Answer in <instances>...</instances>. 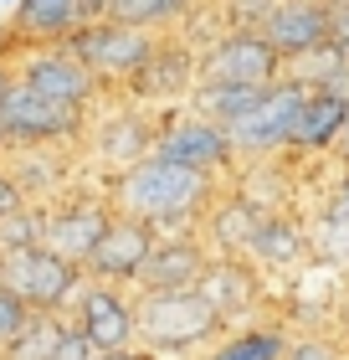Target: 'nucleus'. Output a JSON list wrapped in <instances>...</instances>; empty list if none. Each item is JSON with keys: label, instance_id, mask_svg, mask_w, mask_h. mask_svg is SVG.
Masks as SVG:
<instances>
[{"label": "nucleus", "instance_id": "nucleus-18", "mask_svg": "<svg viewBox=\"0 0 349 360\" xmlns=\"http://www.w3.org/2000/svg\"><path fill=\"white\" fill-rule=\"evenodd\" d=\"M211 248L201 232H159L154 252L139 273V288H195L211 268Z\"/></svg>", "mask_w": 349, "mask_h": 360}, {"label": "nucleus", "instance_id": "nucleus-33", "mask_svg": "<svg viewBox=\"0 0 349 360\" xmlns=\"http://www.w3.org/2000/svg\"><path fill=\"white\" fill-rule=\"evenodd\" d=\"M93 360H159V355H149L144 345H129V350H93Z\"/></svg>", "mask_w": 349, "mask_h": 360}, {"label": "nucleus", "instance_id": "nucleus-23", "mask_svg": "<svg viewBox=\"0 0 349 360\" xmlns=\"http://www.w3.org/2000/svg\"><path fill=\"white\" fill-rule=\"evenodd\" d=\"M288 350V330L282 324H242V330H226V340H216L211 350H201L195 360H282Z\"/></svg>", "mask_w": 349, "mask_h": 360}, {"label": "nucleus", "instance_id": "nucleus-17", "mask_svg": "<svg viewBox=\"0 0 349 360\" xmlns=\"http://www.w3.org/2000/svg\"><path fill=\"white\" fill-rule=\"evenodd\" d=\"M257 31L277 46L282 62H293L329 41V0H272Z\"/></svg>", "mask_w": 349, "mask_h": 360}, {"label": "nucleus", "instance_id": "nucleus-12", "mask_svg": "<svg viewBox=\"0 0 349 360\" xmlns=\"http://www.w3.org/2000/svg\"><path fill=\"white\" fill-rule=\"evenodd\" d=\"M159 232L139 217H124V211H113L108 232L98 237V248L88 252V263L82 273L98 278V283H113V288H139V273L149 263V252H154Z\"/></svg>", "mask_w": 349, "mask_h": 360}, {"label": "nucleus", "instance_id": "nucleus-7", "mask_svg": "<svg viewBox=\"0 0 349 360\" xmlns=\"http://www.w3.org/2000/svg\"><path fill=\"white\" fill-rule=\"evenodd\" d=\"M67 46L82 57V68L98 77V88H103V93H129V88H134V77L144 72V62L154 57L159 37L103 15V21H88Z\"/></svg>", "mask_w": 349, "mask_h": 360}, {"label": "nucleus", "instance_id": "nucleus-39", "mask_svg": "<svg viewBox=\"0 0 349 360\" xmlns=\"http://www.w3.org/2000/svg\"><path fill=\"white\" fill-rule=\"evenodd\" d=\"M344 360H349V355H344Z\"/></svg>", "mask_w": 349, "mask_h": 360}, {"label": "nucleus", "instance_id": "nucleus-19", "mask_svg": "<svg viewBox=\"0 0 349 360\" xmlns=\"http://www.w3.org/2000/svg\"><path fill=\"white\" fill-rule=\"evenodd\" d=\"M313 252V237H308V221L288 217V211H268L257 221L252 242H246V263L257 273H288V268H303Z\"/></svg>", "mask_w": 349, "mask_h": 360}, {"label": "nucleus", "instance_id": "nucleus-26", "mask_svg": "<svg viewBox=\"0 0 349 360\" xmlns=\"http://www.w3.org/2000/svg\"><path fill=\"white\" fill-rule=\"evenodd\" d=\"M62 330H67V314H31V324L15 335V345L0 360H52Z\"/></svg>", "mask_w": 349, "mask_h": 360}, {"label": "nucleus", "instance_id": "nucleus-10", "mask_svg": "<svg viewBox=\"0 0 349 360\" xmlns=\"http://www.w3.org/2000/svg\"><path fill=\"white\" fill-rule=\"evenodd\" d=\"M113 221V201L103 191H72L41 201V248H52L72 263H88V252L98 248V237Z\"/></svg>", "mask_w": 349, "mask_h": 360}, {"label": "nucleus", "instance_id": "nucleus-6", "mask_svg": "<svg viewBox=\"0 0 349 360\" xmlns=\"http://www.w3.org/2000/svg\"><path fill=\"white\" fill-rule=\"evenodd\" d=\"M303 103H308V88L293 83V77H277L257 93V103L242 113V119L226 124L231 144H237V160H272V155H288L293 150V134H298V119H303Z\"/></svg>", "mask_w": 349, "mask_h": 360}, {"label": "nucleus", "instance_id": "nucleus-22", "mask_svg": "<svg viewBox=\"0 0 349 360\" xmlns=\"http://www.w3.org/2000/svg\"><path fill=\"white\" fill-rule=\"evenodd\" d=\"M195 11H201V0H108V21H124V26L154 31V37L185 31Z\"/></svg>", "mask_w": 349, "mask_h": 360}, {"label": "nucleus", "instance_id": "nucleus-16", "mask_svg": "<svg viewBox=\"0 0 349 360\" xmlns=\"http://www.w3.org/2000/svg\"><path fill=\"white\" fill-rule=\"evenodd\" d=\"M195 288L206 293V304L216 309V319H221L226 330L252 324L257 309H262V273L246 263V257H211V268Z\"/></svg>", "mask_w": 349, "mask_h": 360}, {"label": "nucleus", "instance_id": "nucleus-30", "mask_svg": "<svg viewBox=\"0 0 349 360\" xmlns=\"http://www.w3.org/2000/svg\"><path fill=\"white\" fill-rule=\"evenodd\" d=\"M52 360H93V345L67 324V330H62V340H57V355H52Z\"/></svg>", "mask_w": 349, "mask_h": 360}, {"label": "nucleus", "instance_id": "nucleus-31", "mask_svg": "<svg viewBox=\"0 0 349 360\" xmlns=\"http://www.w3.org/2000/svg\"><path fill=\"white\" fill-rule=\"evenodd\" d=\"M15 206H26V191L15 186V175H11L6 165H0V217H11Z\"/></svg>", "mask_w": 349, "mask_h": 360}, {"label": "nucleus", "instance_id": "nucleus-3", "mask_svg": "<svg viewBox=\"0 0 349 360\" xmlns=\"http://www.w3.org/2000/svg\"><path fill=\"white\" fill-rule=\"evenodd\" d=\"M93 124V108H72V103H57L37 88H26L15 77V88L6 93L0 103V134H6V155L11 150H67L88 134Z\"/></svg>", "mask_w": 349, "mask_h": 360}, {"label": "nucleus", "instance_id": "nucleus-37", "mask_svg": "<svg viewBox=\"0 0 349 360\" xmlns=\"http://www.w3.org/2000/svg\"><path fill=\"white\" fill-rule=\"evenodd\" d=\"M329 6H349V0H329Z\"/></svg>", "mask_w": 349, "mask_h": 360}, {"label": "nucleus", "instance_id": "nucleus-20", "mask_svg": "<svg viewBox=\"0 0 349 360\" xmlns=\"http://www.w3.org/2000/svg\"><path fill=\"white\" fill-rule=\"evenodd\" d=\"M262 217H268V206H257L246 191H221L216 206L206 211V221H201V237L216 257H242Z\"/></svg>", "mask_w": 349, "mask_h": 360}, {"label": "nucleus", "instance_id": "nucleus-29", "mask_svg": "<svg viewBox=\"0 0 349 360\" xmlns=\"http://www.w3.org/2000/svg\"><path fill=\"white\" fill-rule=\"evenodd\" d=\"M26 324H31V309H26L21 299H15V293H11L6 283H0V355H6V350L15 345V335H21Z\"/></svg>", "mask_w": 349, "mask_h": 360}, {"label": "nucleus", "instance_id": "nucleus-28", "mask_svg": "<svg viewBox=\"0 0 349 360\" xmlns=\"http://www.w3.org/2000/svg\"><path fill=\"white\" fill-rule=\"evenodd\" d=\"M349 345H339L334 335H288L282 360H344Z\"/></svg>", "mask_w": 349, "mask_h": 360}, {"label": "nucleus", "instance_id": "nucleus-25", "mask_svg": "<svg viewBox=\"0 0 349 360\" xmlns=\"http://www.w3.org/2000/svg\"><path fill=\"white\" fill-rule=\"evenodd\" d=\"M282 77H293V83H303V88H344L349 93V57L334 41H324V46H313V52L293 57L288 68H282Z\"/></svg>", "mask_w": 349, "mask_h": 360}, {"label": "nucleus", "instance_id": "nucleus-2", "mask_svg": "<svg viewBox=\"0 0 349 360\" xmlns=\"http://www.w3.org/2000/svg\"><path fill=\"white\" fill-rule=\"evenodd\" d=\"M134 319L139 345L159 360H185L195 350H211L216 335H226L201 288H134Z\"/></svg>", "mask_w": 349, "mask_h": 360}, {"label": "nucleus", "instance_id": "nucleus-32", "mask_svg": "<svg viewBox=\"0 0 349 360\" xmlns=\"http://www.w3.org/2000/svg\"><path fill=\"white\" fill-rule=\"evenodd\" d=\"M329 41L349 57V6H329Z\"/></svg>", "mask_w": 349, "mask_h": 360}, {"label": "nucleus", "instance_id": "nucleus-34", "mask_svg": "<svg viewBox=\"0 0 349 360\" xmlns=\"http://www.w3.org/2000/svg\"><path fill=\"white\" fill-rule=\"evenodd\" d=\"M15 88V62L11 57H0V103H6V93Z\"/></svg>", "mask_w": 349, "mask_h": 360}, {"label": "nucleus", "instance_id": "nucleus-8", "mask_svg": "<svg viewBox=\"0 0 349 360\" xmlns=\"http://www.w3.org/2000/svg\"><path fill=\"white\" fill-rule=\"evenodd\" d=\"M108 0H21L0 26V57H21L31 46H67L88 21H103Z\"/></svg>", "mask_w": 349, "mask_h": 360}, {"label": "nucleus", "instance_id": "nucleus-15", "mask_svg": "<svg viewBox=\"0 0 349 360\" xmlns=\"http://www.w3.org/2000/svg\"><path fill=\"white\" fill-rule=\"evenodd\" d=\"M154 124L159 119L144 103H134V98H124L108 119H93L88 124V134H82V139L93 144V160L103 165V180L119 175V170H129L144 155H154Z\"/></svg>", "mask_w": 349, "mask_h": 360}, {"label": "nucleus", "instance_id": "nucleus-4", "mask_svg": "<svg viewBox=\"0 0 349 360\" xmlns=\"http://www.w3.org/2000/svg\"><path fill=\"white\" fill-rule=\"evenodd\" d=\"M288 62L277 57V46L262 37L257 26H221L211 41H201L195 57V83L211 88H268L282 77Z\"/></svg>", "mask_w": 349, "mask_h": 360}, {"label": "nucleus", "instance_id": "nucleus-36", "mask_svg": "<svg viewBox=\"0 0 349 360\" xmlns=\"http://www.w3.org/2000/svg\"><path fill=\"white\" fill-rule=\"evenodd\" d=\"M0 6H21V0H0Z\"/></svg>", "mask_w": 349, "mask_h": 360}, {"label": "nucleus", "instance_id": "nucleus-9", "mask_svg": "<svg viewBox=\"0 0 349 360\" xmlns=\"http://www.w3.org/2000/svg\"><path fill=\"white\" fill-rule=\"evenodd\" d=\"M154 155L175 160V165H185V170L216 175V180H226L237 170V144H231V134L216 119L195 113V108H170L154 124Z\"/></svg>", "mask_w": 349, "mask_h": 360}, {"label": "nucleus", "instance_id": "nucleus-11", "mask_svg": "<svg viewBox=\"0 0 349 360\" xmlns=\"http://www.w3.org/2000/svg\"><path fill=\"white\" fill-rule=\"evenodd\" d=\"M67 324L88 340L93 350H129L139 345V319H134V299L129 288H113V283H88L77 288V299L67 309Z\"/></svg>", "mask_w": 349, "mask_h": 360}, {"label": "nucleus", "instance_id": "nucleus-38", "mask_svg": "<svg viewBox=\"0 0 349 360\" xmlns=\"http://www.w3.org/2000/svg\"><path fill=\"white\" fill-rule=\"evenodd\" d=\"M0 155H6V134H0Z\"/></svg>", "mask_w": 349, "mask_h": 360}, {"label": "nucleus", "instance_id": "nucleus-5", "mask_svg": "<svg viewBox=\"0 0 349 360\" xmlns=\"http://www.w3.org/2000/svg\"><path fill=\"white\" fill-rule=\"evenodd\" d=\"M0 283H6L31 314H67L77 288L88 283V273H82V263H72V257L31 242V248L0 252Z\"/></svg>", "mask_w": 349, "mask_h": 360}, {"label": "nucleus", "instance_id": "nucleus-27", "mask_svg": "<svg viewBox=\"0 0 349 360\" xmlns=\"http://www.w3.org/2000/svg\"><path fill=\"white\" fill-rule=\"evenodd\" d=\"M31 242H41V201H26L11 217H0V252L31 248Z\"/></svg>", "mask_w": 349, "mask_h": 360}, {"label": "nucleus", "instance_id": "nucleus-24", "mask_svg": "<svg viewBox=\"0 0 349 360\" xmlns=\"http://www.w3.org/2000/svg\"><path fill=\"white\" fill-rule=\"evenodd\" d=\"M308 237L324 263H349V165L339 175V186L329 191V201L319 206V221L308 226Z\"/></svg>", "mask_w": 349, "mask_h": 360}, {"label": "nucleus", "instance_id": "nucleus-14", "mask_svg": "<svg viewBox=\"0 0 349 360\" xmlns=\"http://www.w3.org/2000/svg\"><path fill=\"white\" fill-rule=\"evenodd\" d=\"M195 57H201V46L185 41L180 31H170V37H159L154 57L144 62V72L134 77V88H129L124 98H134V103L144 108H185L190 93H195Z\"/></svg>", "mask_w": 349, "mask_h": 360}, {"label": "nucleus", "instance_id": "nucleus-21", "mask_svg": "<svg viewBox=\"0 0 349 360\" xmlns=\"http://www.w3.org/2000/svg\"><path fill=\"white\" fill-rule=\"evenodd\" d=\"M349 124V93L344 88H308L303 119H298L288 155H334V144Z\"/></svg>", "mask_w": 349, "mask_h": 360}, {"label": "nucleus", "instance_id": "nucleus-35", "mask_svg": "<svg viewBox=\"0 0 349 360\" xmlns=\"http://www.w3.org/2000/svg\"><path fill=\"white\" fill-rule=\"evenodd\" d=\"M334 155H339L344 165H349V124H344V134H339V144H334Z\"/></svg>", "mask_w": 349, "mask_h": 360}, {"label": "nucleus", "instance_id": "nucleus-1", "mask_svg": "<svg viewBox=\"0 0 349 360\" xmlns=\"http://www.w3.org/2000/svg\"><path fill=\"white\" fill-rule=\"evenodd\" d=\"M103 195L113 201V211L149 221L154 232H201L206 211L216 206V195H221V180L201 175V170H185V165H175V160L144 155L129 170L108 175Z\"/></svg>", "mask_w": 349, "mask_h": 360}, {"label": "nucleus", "instance_id": "nucleus-13", "mask_svg": "<svg viewBox=\"0 0 349 360\" xmlns=\"http://www.w3.org/2000/svg\"><path fill=\"white\" fill-rule=\"evenodd\" d=\"M15 77L26 88L57 98V103H72V108H98V98H103L98 77L82 68V57L72 46H31V52L15 57Z\"/></svg>", "mask_w": 349, "mask_h": 360}]
</instances>
